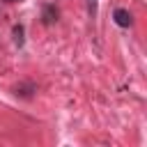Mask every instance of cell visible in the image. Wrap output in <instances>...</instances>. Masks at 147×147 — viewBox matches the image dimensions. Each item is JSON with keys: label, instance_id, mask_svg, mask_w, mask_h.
<instances>
[{"label": "cell", "instance_id": "obj_1", "mask_svg": "<svg viewBox=\"0 0 147 147\" xmlns=\"http://www.w3.org/2000/svg\"><path fill=\"white\" fill-rule=\"evenodd\" d=\"M115 23H117L119 28H129V25H131V14H129L126 9H117V11H115Z\"/></svg>", "mask_w": 147, "mask_h": 147}]
</instances>
